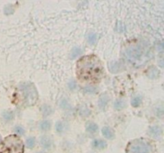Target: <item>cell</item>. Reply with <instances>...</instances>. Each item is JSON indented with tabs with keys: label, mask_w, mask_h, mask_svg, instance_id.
Wrapping results in <instances>:
<instances>
[{
	"label": "cell",
	"mask_w": 164,
	"mask_h": 153,
	"mask_svg": "<svg viewBox=\"0 0 164 153\" xmlns=\"http://www.w3.org/2000/svg\"><path fill=\"white\" fill-rule=\"evenodd\" d=\"M103 75L102 62L94 55L83 56L79 59L76 65V75L79 81L98 84Z\"/></svg>",
	"instance_id": "6da1fadb"
},
{
	"label": "cell",
	"mask_w": 164,
	"mask_h": 153,
	"mask_svg": "<svg viewBox=\"0 0 164 153\" xmlns=\"http://www.w3.org/2000/svg\"><path fill=\"white\" fill-rule=\"evenodd\" d=\"M126 153H157L155 144L148 139H134L128 144Z\"/></svg>",
	"instance_id": "7a4b0ae2"
},
{
	"label": "cell",
	"mask_w": 164,
	"mask_h": 153,
	"mask_svg": "<svg viewBox=\"0 0 164 153\" xmlns=\"http://www.w3.org/2000/svg\"><path fill=\"white\" fill-rule=\"evenodd\" d=\"M24 145L22 139L17 135L6 137L0 148V153H23Z\"/></svg>",
	"instance_id": "3957f363"
},
{
	"label": "cell",
	"mask_w": 164,
	"mask_h": 153,
	"mask_svg": "<svg viewBox=\"0 0 164 153\" xmlns=\"http://www.w3.org/2000/svg\"><path fill=\"white\" fill-rule=\"evenodd\" d=\"M19 89L22 95V101L26 106H32L38 100V93L34 84L24 83L19 85Z\"/></svg>",
	"instance_id": "277c9868"
},
{
	"label": "cell",
	"mask_w": 164,
	"mask_h": 153,
	"mask_svg": "<svg viewBox=\"0 0 164 153\" xmlns=\"http://www.w3.org/2000/svg\"><path fill=\"white\" fill-rule=\"evenodd\" d=\"M92 146L93 148L96 149H104L107 146V144L105 140H103V139H94V141L92 142Z\"/></svg>",
	"instance_id": "5b68a950"
},
{
	"label": "cell",
	"mask_w": 164,
	"mask_h": 153,
	"mask_svg": "<svg viewBox=\"0 0 164 153\" xmlns=\"http://www.w3.org/2000/svg\"><path fill=\"white\" fill-rule=\"evenodd\" d=\"M149 133L151 136L158 138L162 135V129L159 126H153V127H150L149 129Z\"/></svg>",
	"instance_id": "8992f818"
},
{
	"label": "cell",
	"mask_w": 164,
	"mask_h": 153,
	"mask_svg": "<svg viewBox=\"0 0 164 153\" xmlns=\"http://www.w3.org/2000/svg\"><path fill=\"white\" fill-rule=\"evenodd\" d=\"M102 133H103V136L107 138V139H112L115 137L114 132L109 127H104V128H103Z\"/></svg>",
	"instance_id": "52a82bcc"
},
{
	"label": "cell",
	"mask_w": 164,
	"mask_h": 153,
	"mask_svg": "<svg viewBox=\"0 0 164 153\" xmlns=\"http://www.w3.org/2000/svg\"><path fill=\"white\" fill-rule=\"evenodd\" d=\"M40 142H41V144H42V146L44 148H50L52 145L51 139L49 136H47V135H43L41 138Z\"/></svg>",
	"instance_id": "ba28073f"
},
{
	"label": "cell",
	"mask_w": 164,
	"mask_h": 153,
	"mask_svg": "<svg viewBox=\"0 0 164 153\" xmlns=\"http://www.w3.org/2000/svg\"><path fill=\"white\" fill-rule=\"evenodd\" d=\"M108 101H109V97L108 95H102L100 98H99V100H98V107H100L101 109H104L107 105L108 104Z\"/></svg>",
	"instance_id": "9c48e42d"
},
{
	"label": "cell",
	"mask_w": 164,
	"mask_h": 153,
	"mask_svg": "<svg viewBox=\"0 0 164 153\" xmlns=\"http://www.w3.org/2000/svg\"><path fill=\"white\" fill-rule=\"evenodd\" d=\"M86 129L90 133H94V132H96L98 131V125L96 123H93V122H89L86 125Z\"/></svg>",
	"instance_id": "30bf717a"
},
{
	"label": "cell",
	"mask_w": 164,
	"mask_h": 153,
	"mask_svg": "<svg viewBox=\"0 0 164 153\" xmlns=\"http://www.w3.org/2000/svg\"><path fill=\"white\" fill-rule=\"evenodd\" d=\"M114 107L116 110H122L126 107V103L123 100H118L114 104Z\"/></svg>",
	"instance_id": "8fae6325"
},
{
	"label": "cell",
	"mask_w": 164,
	"mask_h": 153,
	"mask_svg": "<svg viewBox=\"0 0 164 153\" xmlns=\"http://www.w3.org/2000/svg\"><path fill=\"white\" fill-rule=\"evenodd\" d=\"M51 122L48 120H43L39 123V128L42 131H47L51 128Z\"/></svg>",
	"instance_id": "7c38bea8"
},
{
	"label": "cell",
	"mask_w": 164,
	"mask_h": 153,
	"mask_svg": "<svg viewBox=\"0 0 164 153\" xmlns=\"http://www.w3.org/2000/svg\"><path fill=\"white\" fill-rule=\"evenodd\" d=\"M42 115L44 116H50L51 114L52 113V108L50 106H48V105L45 104L43 105L42 107Z\"/></svg>",
	"instance_id": "4fadbf2b"
},
{
	"label": "cell",
	"mask_w": 164,
	"mask_h": 153,
	"mask_svg": "<svg viewBox=\"0 0 164 153\" xmlns=\"http://www.w3.org/2000/svg\"><path fill=\"white\" fill-rule=\"evenodd\" d=\"M141 103H142V97L141 96H136L131 100V105L134 107H138V106H140Z\"/></svg>",
	"instance_id": "5bb4252c"
},
{
	"label": "cell",
	"mask_w": 164,
	"mask_h": 153,
	"mask_svg": "<svg viewBox=\"0 0 164 153\" xmlns=\"http://www.w3.org/2000/svg\"><path fill=\"white\" fill-rule=\"evenodd\" d=\"M2 116H3V119H4L5 120H7V121L12 120L14 119V113H13L12 111H6L3 112Z\"/></svg>",
	"instance_id": "9a60e30c"
},
{
	"label": "cell",
	"mask_w": 164,
	"mask_h": 153,
	"mask_svg": "<svg viewBox=\"0 0 164 153\" xmlns=\"http://www.w3.org/2000/svg\"><path fill=\"white\" fill-rule=\"evenodd\" d=\"M120 66H121V64L119 63H112L109 65V68H110V72L116 73L120 70Z\"/></svg>",
	"instance_id": "2e32d148"
},
{
	"label": "cell",
	"mask_w": 164,
	"mask_h": 153,
	"mask_svg": "<svg viewBox=\"0 0 164 153\" xmlns=\"http://www.w3.org/2000/svg\"><path fill=\"white\" fill-rule=\"evenodd\" d=\"M81 53H82V50L80 48H79V47H75V48L73 49L70 56H71V58L72 59H75L76 58V57H78V56H79L80 55H81Z\"/></svg>",
	"instance_id": "e0dca14e"
},
{
	"label": "cell",
	"mask_w": 164,
	"mask_h": 153,
	"mask_svg": "<svg viewBox=\"0 0 164 153\" xmlns=\"http://www.w3.org/2000/svg\"><path fill=\"white\" fill-rule=\"evenodd\" d=\"M35 139L34 137H29L26 139V146L28 147L29 148H33L35 147Z\"/></svg>",
	"instance_id": "ac0fdd59"
},
{
	"label": "cell",
	"mask_w": 164,
	"mask_h": 153,
	"mask_svg": "<svg viewBox=\"0 0 164 153\" xmlns=\"http://www.w3.org/2000/svg\"><path fill=\"white\" fill-rule=\"evenodd\" d=\"M96 40L97 35H95V34H91V35H89L88 38H87V41H88V43H89L90 44H91V45L95 43H96Z\"/></svg>",
	"instance_id": "d6986e66"
},
{
	"label": "cell",
	"mask_w": 164,
	"mask_h": 153,
	"mask_svg": "<svg viewBox=\"0 0 164 153\" xmlns=\"http://www.w3.org/2000/svg\"><path fill=\"white\" fill-rule=\"evenodd\" d=\"M55 130L59 133H61L63 131V124L61 121H58L56 123V124H55Z\"/></svg>",
	"instance_id": "ffe728a7"
},
{
	"label": "cell",
	"mask_w": 164,
	"mask_h": 153,
	"mask_svg": "<svg viewBox=\"0 0 164 153\" xmlns=\"http://www.w3.org/2000/svg\"><path fill=\"white\" fill-rule=\"evenodd\" d=\"M14 132H15V133H16L17 135H23L25 131H24L23 128H22V127H20V126H16L15 128H14Z\"/></svg>",
	"instance_id": "44dd1931"
},
{
	"label": "cell",
	"mask_w": 164,
	"mask_h": 153,
	"mask_svg": "<svg viewBox=\"0 0 164 153\" xmlns=\"http://www.w3.org/2000/svg\"><path fill=\"white\" fill-rule=\"evenodd\" d=\"M95 88H92V87H87V88H85V91L86 92H91V93H94V91H95V90H94Z\"/></svg>",
	"instance_id": "7402d4cb"
},
{
	"label": "cell",
	"mask_w": 164,
	"mask_h": 153,
	"mask_svg": "<svg viewBox=\"0 0 164 153\" xmlns=\"http://www.w3.org/2000/svg\"><path fill=\"white\" fill-rule=\"evenodd\" d=\"M60 106H61V107H63V109H66V108H67V107L68 106V103L65 100H63V101L61 102V104H60Z\"/></svg>",
	"instance_id": "603a6c76"
},
{
	"label": "cell",
	"mask_w": 164,
	"mask_h": 153,
	"mask_svg": "<svg viewBox=\"0 0 164 153\" xmlns=\"http://www.w3.org/2000/svg\"><path fill=\"white\" fill-rule=\"evenodd\" d=\"M69 87H70V88L71 90H74V89L76 88V84H75L74 82H70V84H69Z\"/></svg>",
	"instance_id": "cb8c5ba5"
},
{
	"label": "cell",
	"mask_w": 164,
	"mask_h": 153,
	"mask_svg": "<svg viewBox=\"0 0 164 153\" xmlns=\"http://www.w3.org/2000/svg\"><path fill=\"white\" fill-rule=\"evenodd\" d=\"M1 141H2V137H1V135H0V143H1Z\"/></svg>",
	"instance_id": "d4e9b609"
},
{
	"label": "cell",
	"mask_w": 164,
	"mask_h": 153,
	"mask_svg": "<svg viewBox=\"0 0 164 153\" xmlns=\"http://www.w3.org/2000/svg\"><path fill=\"white\" fill-rule=\"evenodd\" d=\"M38 153H42V152H38Z\"/></svg>",
	"instance_id": "484cf974"
}]
</instances>
